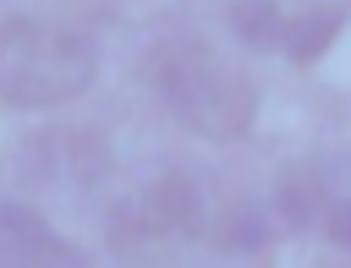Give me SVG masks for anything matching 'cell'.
Instances as JSON below:
<instances>
[{"instance_id": "obj_7", "label": "cell", "mask_w": 351, "mask_h": 268, "mask_svg": "<svg viewBox=\"0 0 351 268\" xmlns=\"http://www.w3.org/2000/svg\"><path fill=\"white\" fill-rule=\"evenodd\" d=\"M285 16L291 11H280V0H236L230 5V33L241 44H252V49H280Z\"/></svg>"}, {"instance_id": "obj_2", "label": "cell", "mask_w": 351, "mask_h": 268, "mask_svg": "<svg viewBox=\"0 0 351 268\" xmlns=\"http://www.w3.org/2000/svg\"><path fill=\"white\" fill-rule=\"evenodd\" d=\"M99 77V49L77 27L44 16L0 22V104L11 109H60L82 98Z\"/></svg>"}, {"instance_id": "obj_8", "label": "cell", "mask_w": 351, "mask_h": 268, "mask_svg": "<svg viewBox=\"0 0 351 268\" xmlns=\"http://www.w3.org/2000/svg\"><path fill=\"white\" fill-rule=\"evenodd\" d=\"M214 241H219L225 252H252V246H263V241H269V219H263L252 202H241V208H230V213H225V224L214 230Z\"/></svg>"}, {"instance_id": "obj_5", "label": "cell", "mask_w": 351, "mask_h": 268, "mask_svg": "<svg viewBox=\"0 0 351 268\" xmlns=\"http://www.w3.org/2000/svg\"><path fill=\"white\" fill-rule=\"evenodd\" d=\"M82 252L33 208L0 202V268H77Z\"/></svg>"}, {"instance_id": "obj_9", "label": "cell", "mask_w": 351, "mask_h": 268, "mask_svg": "<svg viewBox=\"0 0 351 268\" xmlns=\"http://www.w3.org/2000/svg\"><path fill=\"white\" fill-rule=\"evenodd\" d=\"M329 235H335V246L351 252V202H335L329 208Z\"/></svg>"}, {"instance_id": "obj_1", "label": "cell", "mask_w": 351, "mask_h": 268, "mask_svg": "<svg viewBox=\"0 0 351 268\" xmlns=\"http://www.w3.org/2000/svg\"><path fill=\"white\" fill-rule=\"evenodd\" d=\"M143 82L176 126L208 142H236L258 120V82L197 33H165L143 49Z\"/></svg>"}, {"instance_id": "obj_4", "label": "cell", "mask_w": 351, "mask_h": 268, "mask_svg": "<svg viewBox=\"0 0 351 268\" xmlns=\"http://www.w3.org/2000/svg\"><path fill=\"white\" fill-rule=\"evenodd\" d=\"M27 180L49 191H88L110 170V148L93 131H44L27 148Z\"/></svg>"}, {"instance_id": "obj_6", "label": "cell", "mask_w": 351, "mask_h": 268, "mask_svg": "<svg viewBox=\"0 0 351 268\" xmlns=\"http://www.w3.org/2000/svg\"><path fill=\"white\" fill-rule=\"evenodd\" d=\"M340 27H346V11H340V5H324V11H307V16H285L280 55H291L296 66H307V60H318V55L335 44Z\"/></svg>"}, {"instance_id": "obj_3", "label": "cell", "mask_w": 351, "mask_h": 268, "mask_svg": "<svg viewBox=\"0 0 351 268\" xmlns=\"http://www.w3.org/2000/svg\"><path fill=\"white\" fill-rule=\"evenodd\" d=\"M203 230V186L186 170H159L110 208L104 241L115 257H159Z\"/></svg>"}]
</instances>
